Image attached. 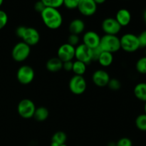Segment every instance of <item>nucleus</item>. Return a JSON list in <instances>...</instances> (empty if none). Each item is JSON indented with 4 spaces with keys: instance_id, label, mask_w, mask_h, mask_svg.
<instances>
[{
    "instance_id": "9",
    "label": "nucleus",
    "mask_w": 146,
    "mask_h": 146,
    "mask_svg": "<svg viewBox=\"0 0 146 146\" xmlns=\"http://www.w3.org/2000/svg\"><path fill=\"white\" fill-rule=\"evenodd\" d=\"M101 28L105 34L117 36V34L121 31L122 27L118 24L115 18L108 17L102 21Z\"/></svg>"
},
{
    "instance_id": "41",
    "label": "nucleus",
    "mask_w": 146,
    "mask_h": 146,
    "mask_svg": "<svg viewBox=\"0 0 146 146\" xmlns=\"http://www.w3.org/2000/svg\"><path fill=\"white\" fill-rule=\"evenodd\" d=\"M145 56H146V48H145Z\"/></svg>"
},
{
    "instance_id": "25",
    "label": "nucleus",
    "mask_w": 146,
    "mask_h": 146,
    "mask_svg": "<svg viewBox=\"0 0 146 146\" xmlns=\"http://www.w3.org/2000/svg\"><path fill=\"white\" fill-rule=\"evenodd\" d=\"M46 7L58 9L63 6L64 0H41Z\"/></svg>"
},
{
    "instance_id": "31",
    "label": "nucleus",
    "mask_w": 146,
    "mask_h": 146,
    "mask_svg": "<svg viewBox=\"0 0 146 146\" xmlns=\"http://www.w3.org/2000/svg\"><path fill=\"white\" fill-rule=\"evenodd\" d=\"M138 38L141 48H146V30L142 31L139 36H138Z\"/></svg>"
},
{
    "instance_id": "4",
    "label": "nucleus",
    "mask_w": 146,
    "mask_h": 146,
    "mask_svg": "<svg viewBox=\"0 0 146 146\" xmlns=\"http://www.w3.org/2000/svg\"><path fill=\"white\" fill-rule=\"evenodd\" d=\"M31 53V46L24 43L20 41L17 43L11 51L12 58L17 62H23L29 58Z\"/></svg>"
},
{
    "instance_id": "32",
    "label": "nucleus",
    "mask_w": 146,
    "mask_h": 146,
    "mask_svg": "<svg viewBox=\"0 0 146 146\" xmlns=\"http://www.w3.org/2000/svg\"><path fill=\"white\" fill-rule=\"evenodd\" d=\"M45 8V5L43 4L42 1H41V0L36 1V2L35 3V4H34V9H35V11H36V12L40 13V14L44 11V9Z\"/></svg>"
},
{
    "instance_id": "1",
    "label": "nucleus",
    "mask_w": 146,
    "mask_h": 146,
    "mask_svg": "<svg viewBox=\"0 0 146 146\" xmlns=\"http://www.w3.org/2000/svg\"><path fill=\"white\" fill-rule=\"evenodd\" d=\"M40 14L43 23L49 29H58L62 25V14L58 11V9L46 7Z\"/></svg>"
},
{
    "instance_id": "37",
    "label": "nucleus",
    "mask_w": 146,
    "mask_h": 146,
    "mask_svg": "<svg viewBox=\"0 0 146 146\" xmlns=\"http://www.w3.org/2000/svg\"><path fill=\"white\" fill-rule=\"evenodd\" d=\"M143 19H144V21H145V25H146V9L145 10V11H144V13H143Z\"/></svg>"
},
{
    "instance_id": "38",
    "label": "nucleus",
    "mask_w": 146,
    "mask_h": 146,
    "mask_svg": "<svg viewBox=\"0 0 146 146\" xmlns=\"http://www.w3.org/2000/svg\"><path fill=\"white\" fill-rule=\"evenodd\" d=\"M144 111H145V113L146 114V102H145V105H144Z\"/></svg>"
},
{
    "instance_id": "28",
    "label": "nucleus",
    "mask_w": 146,
    "mask_h": 146,
    "mask_svg": "<svg viewBox=\"0 0 146 146\" xmlns=\"http://www.w3.org/2000/svg\"><path fill=\"white\" fill-rule=\"evenodd\" d=\"M80 38L79 36L76 35V34H71L68 36V39H67V43L70 45L73 46L74 47H76L79 44Z\"/></svg>"
},
{
    "instance_id": "15",
    "label": "nucleus",
    "mask_w": 146,
    "mask_h": 146,
    "mask_svg": "<svg viewBox=\"0 0 146 146\" xmlns=\"http://www.w3.org/2000/svg\"><path fill=\"white\" fill-rule=\"evenodd\" d=\"M115 19L121 27H126L131 21V14L126 9H121L117 11Z\"/></svg>"
},
{
    "instance_id": "35",
    "label": "nucleus",
    "mask_w": 146,
    "mask_h": 146,
    "mask_svg": "<svg viewBox=\"0 0 146 146\" xmlns=\"http://www.w3.org/2000/svg\"><path fill=\"white\" fill-rule=\"evenodd\" d=\"M26 28H27V27H24V26H20V27H17V29H16V35H17L19 38H21L24 31H25Z\"/></svg>"
},
{
    "instance_id": "5",
    "label": "nucleus",
    "mask_w": 146,
    "mask_h": 146,
    "mask_svg": "<svg viewBox=\"0 0 146 146\" xmlns=\"http://www.w3.org/2000/svg\"><path fill=\"white\" fill-rule=\"evenodd\" d=\"M36 110V106L31 100L24 98L20 101L17 106V112L21 118L29 119L33 118Z\"/></svg>"
},
{
    "instance_id": "23",
    "label": "nucleus",
    "mask_w": 146,
    "mask_h": 146,
    "mask_svg": "<svg viewBox=\"0 0 146 146\" xmlns=\"http://www.w3.org/2000/svg\"><path fill=\"white\" fill-rule=\"evenodd\" d=\"M135 126L141 131H146V114H141L136 118L135 121Z\"/></svg>"
},
{
    "instance_id": "16",
    "label": "nucleus",
    "mask_w": 146,
    "mask_h": 146,
    "mask_svg": "<svg viewBox=\"0 0 146 146\" xmlns=\"http://www.w3.org/2000/svg\"><path fill=\"white\" fill-rule=\"evenodd\" d=\"M85 23L81 19H75L70 22L68 30L70 34L79 36L85 30Z\"/></svg>"
},
{
    "instance_id": "2",
    "label": "nucleus",
    "mask_w": 146,
    "mask_h": 146,
    "mask_svg": "<svg viewBox=\"0 0 146 146\" xmlns=\"http://www.w3.org/2000/svg\"><path fill=\"white\" fill-rule=\"evenodd\" d=\"M99 47L103 51H106L113 54L121 49L120 38L115 35L105 34L101 37Z\"/></svg>"
},
{
    "instance_id": "30",
    "label": "nucleus",
    "mask_w": 146,
    "mask_h": 146,
    "mask_svg": "<svg viewBox=\"0 0 146 146\" xmlns=\"http://www.w3.org/2000/svg\"><path fill=\"white\" fill-rule=\"evenodd\" d=\"M115 146H133V143L130 138L123 137L115 143Z\"/></svg>"
},
{
    "instance_id": "40",
    "label": "nucleus",
    "mask_w": 146,
    "mask_h": 146,
    "mask_svg": "<svg viewBox=\"0 0 146 146\" xmlns=\"http://www.w3.org/2000/svg\"><path fill=\"white\" fill-rule=\"evenodd\" d=\"M59 146H67V145H66V143H64V144H61V145H60Z\"/></svg>"
},
{
    "instance_id": "29",
    "label": "nucleus",
    "mask_w": 146,
    "mask_h": 146,
    "mask_svg": "<svg viewBox=\"0 0 146 146\" xmlns=\"http://www.w3.org/2000/svg\"><path fill=\"white\" fill-rule=\"evenodd\" d=\"M8 23V15L3 10L0 9V30L4 29Z\"/></svg>"
},
{
    "instance_id": "24",
    "label": "nucleus",
    "mask_w": 146,
    "mask_h": 146,
    "mask_svg": "<svg viewBox=\"0 0 146 146\" xmlns=\"http://www.w3.org/2000/svg\"><path fill=\"white\" fill-rule=\"evenodd\" d=\"M136 71L141 74H146V56H143L135 64Z\"/></svg>"
},
{
    "instance_id": "18",
    "label": "nucleus",
    "mask_w": 146,
    "mask_h": 146,
    "mask_svg": "<svg viewBox=\"0 0 146 146\" xmlns=\"http://www.w3.org/2000/svg\"><path fill=\"white\" fill-rule=\"evenodd\" d=\"M97 61L103 67H108L113 62V54L111 53L102 51Z\"/></svg>"
},
{
    "instance_id": "36",
    "label": "nucleus",
    "mask_w": 146,
    "mask_h": 146,
    "mask_svg": "<svg viewBox=\"0 0 146 146\" xmlns=\"http://www.w3.org/2000/svg\"><path fill=\"white\" fill-rule=\"evenodd\" d=\"M106 0H94V1L96 3L97 5H98V4H104V3L106 2Z\"/></svg>"
},
{
    "instance_id": "13",
    "label": "nucleus",
    "mask_w": 146,
    "mask_h": 146,
    "mask_svg": "<svg viewBox=\"0 0 146 146\" xmlns=\"http://www.w3.org/2000/svg\"><path fill=\"white\" fill-rule=\"evenodd\" d=\"M82 41L84 45L91 49H94L99 46L101 36L96 31H88L84 34Z\"/></svg>"
},
{
    "instance_id": "3",
    "label": "nucleus",
    "mask_w": 146,
    "mask_h": 146,
    "mask_svg": "<svg viewBox=\"0 0 146 146\" xmlns=\"http://www.w3.org/2000/svg\"><path fill=\"white\" fill-rule=\"evenodd\" d=\"M120 43L121 49H123L127 53L135 52L141 48L138 36L131 33L123 34L120 38Z\"/></svg>"
},
{
    "instance_id": "17",
    "label": "nucleus",
    "mask_w": 146,
    "mask_h": 146,
    "mask_svg": "<svg viewBox=\"0 0 146 146\" xmlns=\"http://www.w3.org/2000/svg\"><path fill=\"white\" fill-rule=\"evenodd\" d=\"M46 67L50 72H58L63 68V62L58 57H53L47 61Z\"/></svg>"
},
{
    "instance_id": "34",
    "label": "nucleus",
    "mask_w": 146,
    "mask_h": 146,
    "mask_svg": "<svg viewBox=\"0 0 146 146\" xmlns=\"http://www.w3.org/2000/svg\"><path fill=\"white\" fill-rule=\"evenodd\" d=\"M73 61H66V62H63V68L62 69L65 70L66 71H72L73 68Z\"/></svg>"
},
{
    "instance_id": "33",
    "label": "nucleus",
    "mask_w": 146,
    "mask_h": 146,
    "mask_svg": "<svg viewBox=\"0 0 146 146\" xmlns=\"http://www.w3.org/2000/svg\"><path fill=\"white\" fill-rule=\"evenodd\" d=\"M102 50L101 49L99 46L97 47V48H94L92 49V58H93V61H97L99 57L100 54H101L102 52Z\"/></svg>"
},
{
    "instance_id": "26",
    "label": "nucleus",
    "mask_w": 146,
    "mask_h": 146,
    "mask_svg": "<svg viewBox=\"0 0 146 146\" xmlns=\"http://www.w3.org/2000/svg\"><path fill=\"white\" fill-rule=\"evenodd\" d=\"M107 86L111 90V91H118L121 87V84L120 81L117 78H111L108 82Z\"/></svg>"
},
{
    "instance_id": "20",
    "label": "nucleus",
    "mask_w": 146,
    "mask_h": 146,
    "mask_svg": "<svg viewBox=\"0 0 146 146\" xmlns=\"http://www.w3.org/2000/svg\"><path fill=\"white\" fill-rule=\"evenodd\" d=\"M49 115V111L44 106H40L38 108H36L33 118L38 122L45 121Z\"/></svg>"
},
{
    "instance_id": "11",
    "label": "nucleus",
    "mask_w": 146,
    "mask_h": 146,
    "mask_svg": "<svg viewBox=\"0 0 146 146\" xmlns=\"http://www.w3.org/2000/svg\"><path fill=\"white\" fill-rule=\"evenodd\" d=\"M97 6L94 0H80L77 9L82 15L91 17L96 12Z\"/></svg>"
},
{
    "instance_id": "8",
    "label": "nucleus",
    "mask_w": 146,
    "mask_h": 146,
    "mask_svg": "<svg viewBox=\"0 0 146 146\" xmlns=\"http://www.w3.org/2000/svg\"><path fill=\"white\" fill-rule=\"evenodd\" d=\"M75 58L86 65L93 61L92 49L87 47L84 44H79L75 47Z\"/></svg>"
},
{
    "instance_id": "7",
    "label": "nucleus",
    "mask_w": 146,
    "mask_h": 146,
    "mask_svg": "<svg viewBox=\"0 0 146 146\" xmlns=\"http://www.w3.org/2000/svg\"><path fill=\"white\" fill-rule=\"evenodd\" d=\"M68 88L72 94L75 95H81L86 90V81L82 76L74 75L70 79Z\"/></svg>"
},
{
    "instance_id": "19",
    "label": "nucleus",
    "mask_w": 146,
    "mask_h": 146,
    "mask_svg": "<svg viewBox=\"0 0 146 146\" xmlns=\"http://www.w3.org/2000/svg\"><path fill=\"white\" fill-rule=\"evenodd\" d=\"M134 95L138 100L146 102V83H139L135 86Z\"/></svg>"
},
{
    "instance_id": "6",
    "label": "nucleus",
    "mask_w": 146,
    "mask_h": 146,
    "mask_svg": "<svg viewBox=\"0 0 146 146\" xmlns=\"http://www.w3.org/2000/svg\"><path fill=\"white\" fill-rule=\"evenodd\" d=\"M35 73L33 68L28 65H23L19 67L17 72V78L22 85H28L34 79Z\"/></svg>"
},
{
    "instance_id": "39",
    "label": "nucleus",
    "mask_w": 146,
    "mask_h": 146,
    "mask_svg": "<svg viewBox=\"0 0 146 146\" xmlns=\"http://www.w3.org/2000/svg\"><path fill=\"white\" fill-rule=\"evenodd\" d=\"M3 2H4V0H0V7H1V6L2 5Z\"/></svg>"
},
{
    "instance_id": "14",
    "label": "nucleus",
    "mask_w": 146,
    "mask_h": 146,
    "mask_svg": "<svg viewBox=\"0 0 146 146\" xmlns=\"http://www.w3.org/2000/svg\"><path fill=\"white\" fill-rule=\"evenodd\" d=\"M111 77L107 71L103 69H98L94 71L92 75L93 83L98 87H106L108 86Z\"/></svg>"
},
{
    "instance_id": "27",
    "label": "nucleus",
    "mask_w": 146,
    "mask_h": 146,
    "mask_svg": "<svg viewBox=\"0 0 146 146\" xmlns=\"http://www.w3.org/2000/svg\"><path fill=\"white\" fill-rule=\"evenodd\" d=\"M80 0H64L63 5L68 9H77Z\"/></svg>"
},
{
    "instance_id": "21",
    "label": "nucleus",
    "mask_w": 146,
    "mask_h": 146,
    "mask_svg": "<svg viewBox=\"0 0 146 146\" xmlns=\"http://www.w3.org/2000/svg\"><path fill=\"white\" fill-rule=\"evenodd\" d=\"M86 66L87 65L86 64L76 60L73 63L72 71L74 72V75L82 76H83L84 74L86 73Z\"/></svg>"
},
{
    "instance_id": "22",
    "label": "nucleus",
    "mask_w": 146,
    "mask_h": 146,
    "mask_svg": "<svg viewBox=\"0 0 146 146\" xmlns=\"http://www.w3.org/2000/svg\"><path fill=\"white\" fill-rule=\"evenodd\" d=\"M66 134L64 132H63V131H58V132L55 133L53 135L52 138H51V142L55 143L60 145H61V144L66 143Z\"/></svg>"
},
{
    "instance_id": "10",
    "label": "nucleus",
    "mask_w": 146,
    "mask_h": 146,
    "mask_svg": "<svg viewBox=\"0 0 146 146\" xmlns=\"http://www.w3.org/2000/svg\"><path fill=\"white\" fill-rule=\"evenodd\" d=\"M57 57L62 62L73 61L75 58V47L68 43L62 44L57 51Z\"/></svg>"
},
{
    "instance_id": "12",
    "label": "nucleus",
    "mask_w": 146,
    "mask_h": 146,
    "mask_svg": "<svg viewBox=\"0 0 146 146\" xmlns=\"http://www.w3.org/2000/svg\"><path fill=\"white\" fill-rule=\"evenodd\" d=\"M22 41L28 44L29 46H35L39 42L40 34L38 30L33 27H27L21 37Z\"/></svg>"
}]
</instances>
